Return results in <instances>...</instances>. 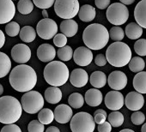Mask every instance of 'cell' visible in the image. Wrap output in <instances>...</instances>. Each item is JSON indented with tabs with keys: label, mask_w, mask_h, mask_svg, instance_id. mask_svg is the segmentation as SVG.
Returning a JSON list of instances; mask_svg holds the SVG:
<instances>
[{
	"label": "cell",
	"mask_w": 146,
	"mask_h": 132,
	"mask_svg": "<svg viewBox=\"0 0 146 132\" xmlns=\"http://www.w3.org/2000/svg\"><path fill=\"white\" fill-rule=\"evenodd\" d=\"M54 119L53 112L48 108H42L38 114V120L44 125L51 123Z\"/></svg>",
	"instance_id": "4dcf8cb0"
},
{
	"label": "cell",
	"mask_w": 146,
	"mask_h": 132,
	"mask_svg": "<svg viewBox=\"0 0 146 132\" xmlns=\"http://www.w3.org/2000/svg\"><path fill=\"white\" fill-rule=\"evenodd\" d=\"M29 132H44L45 127L39 120H32L28 125Z\"/></svg>",
	"instance_id": "f35d334b"
},
{
	"label": "cell",
	"mask_w": 146,
	"mask_h": 132,
	"mask_svg": "<svg viewBox=\"0 0 146 132\" xmlns=\"http://www.w3.org/2000/svg\"><path fill=\"white\" fill-rule=\"evenodd\" d=\"M108 21L115 26H120L126 22L129 18L127 7L121 3H113L108 7L106 13Z\"/></svg>",
	"instance_id": "9c48e42d"
},
{
	"label": "cell",
	"mask_w": 146,
	"mask_h": 132,
	"mask_svg": "<svg viewBox=\"0 0 146 132\" xmlns=\"http://www.w3.org/2000/svg\"><path fill=\"white\" fill-rule=\"evenodd\" d=\"M96 6L100 10H105L110 5V0H95Z\"/></svg>",
	"instance_id": "bcb514c9"
},
{
	"label": "cell",
	"mask_w": 146,
	"mask_h": 132,
	"mask_svg": "<svg viewBox=\"0 0 146 132\" xmlns=\"http://www.w3.org/2000/svg\"><path fill=\"white\" fill-rule=\"evenodd\" d=\"M54 2L55 0H33V4L41 10L51 8L54 5Z\"/></svg>",
	"instance_id": "60d3db41"
},
{
	"label": "cell",
	"mask_w": 146,
	"mask_h": 132,
	"mask_svg": "<svg viewBox=\"0 0 146 132\" xmlns=\"http://www.w3.org/2000/svg\"><path fill=\"white\" fill-rule=\"evenodd\" d=\"M133 88L139 94H146V71L138 72L133 78Z\"/></svg>",
	"instance_id": "d4e9b609"
},
{
	"label": "cell",
	"mask_w": 146,
	"mask_h": 132,
	"mask_svg": "<svg viewBox=\"0 0 146 132\" xmlns=\"http://www.w3.org/2000/svg\"><path fill=\"white\" fill-rule=\"evenodd\" d=\"M143 28L137 22H130L126 27L125 33L130 40H138L143 34Z\"/></svg>",
	"instance_id": "4316f807"
},
{
	"label": "cell",
	"mask_w": 146,
	"mask_h": 132,
	"mask_svg": "<svg viewBox=\"0 0 146 132\" xmlns=\"http://www.w3.org/2000/svg\"><path fill=\"white\" fill-rule=\"evenodd\" d=\"M10 83L17 92L26 93L31 91L37 83V74L31 66L19 64L10 74Z\"/></svg>",
	"instance_id": "6da1fadb"
},
{
	"label": "cell",
	"mask_w": 146,
	"mask_h": 132,
	"mask_svg": "<svg viewBox=\"0 0 146 132\" xmlns=\"http://www.w3.org/2000/svg\"><path fill=\"white\" fill-rule=\"evenodd\" d=\"M70 72L67 66L62 61H52L44 69V78L52 87H60L69 80Z\"/></svg>",
	"instance_id": "277c9868"
},
{
	"label": "cell",
	"mask_w": 146,
	"mask_h": 132,
	"mask_svg": "<svg viewBox=\"0 0 146 132\" xmlns=\"http://www.w3.org/2000/svg\"><path fill=\"white\" fill-rule=\"evenodd\" d=\"M12 1H16V0H12Z\"/></svg>",
	"instance_id": "9f6ffc18"
},
{
	"label": "cell",
	"mask_w": 146,
	"mask_h": 132,
	"mask_svg": "<svg viewBox=\"0 0 146 132\" xmlns=\"http://www.w3.org/2000/svg\"><path fill=\"white\" fill-rule=\"evenodd\" d=\"M42 16L44 18H48V13H47L46 10H45V9L42 10Z\"/></svg>",
	"instance_id": "816d5d0a"
},
{
	"label": "cell",
	"mask_w": 146,
	"mask_h": 132,
	"mask_svg": "<svg viewBox=\"0 0 146 132\" xmlns=\"http://www.w3.org/2000/svg\"><path fill=\"white\" fill-rule=\"evenodd\" d=\"M95 128L94 117L88 112H78L70 119V129L72 132H94Z\"/></svg>",
	"instance_id": "8992f818"
},
{
	"label": "cell",
	"mask_w": 146,
	"mask_h": 132,
	"mask_svg": "<svg viewBox=\"0 0 146 132\" xmlns=\"http://www.w3.org/2000/svg\"><path fill=\"white\" fill-rule=\"evenodd\" d=\"M83 40L90 50H101L109 41V34L106 27L100 23L89 25L83 32Z\"/></svg>",
	"instance_id": "7a4b0ae2"
},
{
	"label": "cell",
	"mask_w": 146,
	"mask_h": 132,
	"mask_svg": "<svg viewBox=\"0 0 146 132\" xmlns=\"http://www.w3.org/2000/svg\"><path fill=\"white\" fill-rule=\"evenodd\" d=\"M57 55L62 62L70 61L73 57V50L70 46H64L58 48L57 51Z\"/></svg>",
	"instance_id": "d6a6232c"
},
{
	"label": "cell",
	"mask_w": 146,
	"mask_h": 132,
	"mask_svg": "<svg viewBox=\"0 0 146 132\" xmlns=\"http://www.w3.org/2000/svg\"><path fill=\"white\" fill-rule=\"evenodd\" d=\"M46 132H60V130L56 126H50V127L47 128V129L46 130Z\"/></svg>",
	"instance_id": "681fc988"
},
{
	"label": "cell",
	"mask_w": 146,
	"mask_h": 132,
	"mask_svg": "<svg viewBox=\"0 0 146 132\" xmlns=\"http://www.w3.org/2000/svg\"><path fill=\"white\" fill-rule=\"evenodd\" d=\"M128 64H129L130 71L132 72H135V73L141 72L145 68V62L140 57H134L131 58Z\"/></svg>",
	"instance_id": "f546056e"
},
{
	"label": "cell",
	"mask_w": 146,
	"mask_h": 132,
	"mask_svg": "<svg viewBox=\"0 0 146 132\" xmlns=\"http://www.w3.org/2000/svg\"><path fill=\"white\" fill-rule=\"evenodd\" d=\"M78 14L81 21L84 22H90L96 18V9L93 6L90 5H84L79 8Z\"/></svg>",
	"instance_id": "603a6c76"
},
{
	"label": "cell",
	"mask_w": 146,
	"mask_h": 132,
	"mask_svg": "<svg viewBox=\"0 0 146 132\" xmlns=\"http://www.w3.org/2000/svg\"><path fill=\"white\" fill-rule=\"evenodd\" d=\"M68 103L70 107L79 109L83 107L84 104V96L79 93H73L71 94L68 98Z\"/></svg>",
	"instance_id": "1f68e13d"
},
{
	"label": "cell",
	"mask_w": 146,
	"mask_h": 132,
	"mask_svg": "<svg viewBox=\"0 0 146 132\" xmlns=\"http://www.w3.org/2000/svg\"><path fill=\"white\" fill-rule=\"evenodd\" d=\"M119 132H135V131L132 130V129H125L120 130Z\"/></svg>",
	"instance_id": "f5cc1de1"
},
{
	"label": "cell",
	"mask_w": 146,
	"mask_h": 132,
	"mask_svg": "<svg viewBox=\"0 0 146 132\" xmlns=\"http://www.w3.org/2000/svg\"><path fill=\"white\" fill-rule=\"evenodd\" d=\"M4 93V87L2 84H0V96H1Z\"/></svg>",
	"instance_id": "db71d44e"
},
{
	"label": "cell",
	"mask_w": 146,
	"mask_h": 132,
	"mask_svg": "<svg viewBox=\"0 0 146 132\" xmlns=\"http://www.w3.org/2000/svg\"><path fill=\"white\" fill-rule=\"evenodd\" d=\"M124 102L125 106L131 111H139L144 105V98L142 94L137 91H132L127 94Z\"/></svg>",
	"instance_id": "2e32d148"
},
{
	"label": "cell",
	"mask_w": 146,
	"mask_h": 132,
	"mask_svg": "<svg viewBox=\"0 0 146 132\" xmlns=\"http://www.w3.org/2000/svg\"><path fill=\"white\" fill-rule=\"evenodd\" d=\"M20 25L16 22H10L7 23V25L5 26V32L8 34V36L10 37H16L19 34L20 32Z\"/></svg>",
	"instance_id": "8d00e7d4"
},
{
	"label": "cell",
	"mask_w": 146,
	"mask_h": 132,
	"mask_svg": "<svg viewBox=\"0 0 146 132\" xmlns=\"http://www.w3.org/2000/svg\"><path fill=\"white\" fill-rule=\"evenodd\" d=\"M36 33L43 40H51L58 33V25L52 19L44 18L38 22Z\"/></svg>",
	"instance_id": "30bf717a"
},
{
	"label": "cell",
	"mask_w": 146,
	"mask_h": 132,
	"mask_svg": "<svg viewBox=\"0 0 146 132\" xmlns=\"http://www.w3.org/2000/svg\"><path fill=\"white\" fill-rule=\"evenodd\" d=\"M141 132H146V123L142 126V129H141Z\"/></svg>",
	"instance_id": "11a10c76"
},
{
	"label": "cell",
	"mask_w": 146,
	"mask_h": 132,
	"mask_svg": "<svg viewBox=\"0 0 146 132\" xmlns=\"http://www.w3.org/2000/svg\"><path fill=\"white\" fill-rule=\"evenodd\" d=\"M103 100L102 93L98 88H90L85 93L84 101L90 106H98Z\"/></svg>",
	"instance_id": "44dd1931"
},
{
	"label": "cell",
	"mask_w": 146,
	"mask_h": 132,
	"mask_svg": "<svg viewBox=\"0 0 146 132\" xmlns=\"http://www.w3.org/2000/svg\"><path fill=\"white\" fill-rule=\"evenodd\" d=\"M20 39L25 43L33 42L36 39V32L31 26H24L20 29L19 32Z\"/></svg>",
	"instance_id": "f1b7e54d"
},
{
	"label": "cell",
	"mask_w": 146,
	"mask_h": 132,
	"mask_svg": "<svg viewBox=\"0 0 146 132\" xmlns=\"http://www.w3.org/2000/svg\"><path fill=\"white\" fill-rule=\"evenodd\" d=\"M52 39L54 45L58 48L63 47L67 44V37L63 34H57Z\"/></svg>",
	"instance_id": "7bdbcfd3"
},
{
	"label": "cell",
	"mask_w": 146,
	"mask_h": 132,
	"mask_svg": "<svg viewBox=\"0 0 146 132\" xmlns=\"http://www.w3.org/2000/svg\"><path fill=\"white\" fill-rule=\"evenodd\" d=\"M53 114L56 122L59 123H67L68 122L70 121L73 116V112L70 106L65 104H61L55 108Z\"/></svg>",
	"instance_id": "e0dca14e"
},
{
	"label": "cell",
	"mask_w": 146,
	"mask_h": 132,
	"mask_svg": "<svg viewBox=\"0 0 146 132\" xmlns=\"http://www.w3.org/2000/svg\"><path fill=\"white\" fill-rule=\"evenodd\" d=\"M53 5L56 15L64 20L74 18L80 8L78 0H55Z\"/></svg>",
	"instance_id": "ba28073f"
},
{
	"label": "cell",
	"mask_w": 146,
	"mask_h": 132,
	"mask_svg": "<svg viewBox=\"0 0 146 132\" xmlns=\"http://www.w3.org/2000/svg\"><path fill=\"white\" fill-rule=\"evenodd\" d=\"M108 34H109V39H111L114 41H121L125 37L124 30L119 26L113 27L110 29V31L108 32Z\"/></svg>",
	"instance_id": "d590c367"
},
{
	"label": "cell",
	"mask_w": 146,
	"mask_h": 132,
	"mask_svg": "<svg viewBox=\"0 0 146 132\" xmlns=\"http://www.w3.org/2000/svg\"><path fill=\"white\" fill-rule=\"evenodd\" d=\"M62 99V92L58 87H49L45 91V100L50 104H58Z\"/></svg>",
	"instance_id": "cb8c5ba5"
},
{
	"label": "cell",
	"mask_w": 146,
	"mask_h": 132,
	"mask_svg": "<svg viewBox=\"0 0 146 132\" xmlns=\"http://www.w3.org/2000/svg\"><path fill=\"white\" fill-rule=\"evenodd\" d=\"M11 70V61L8 55L0 51V78H3L10 73Z\"/></svg>",
	"instance_id": "83f0119b"
},
{
	"label": "cell",
	"mask_w": 146,
	"mask_h": 132,
	"mask_svg": "<svg viewBox=\"0 0 146 132\" xmlns=\"http://www.w3.org/2000/svg\"><path fill=\"white\" fill-rule=\"evenodd\" d=\"M107 76L102 71H95L90 75L89 81L95 88H102L107 83Z\"/></svg>",
	"instance_id": "484cf974"
},
{
	"label": "cell",
	"mask_w": 146,
	"mask_h": 132,
	"mask_svg": "<svg viewBox=\"0 0 146 132\" xmlns=\"http://www.w3.org/2000/svg\"><path fill=\"white\" fill-rule=\"evenodd\" d=\"M17 10L23 15H29L34 10V4L31 0H19Z\"/></svg>",
	"instance_id": "e575fe53"
},
{
	"label": "cell",
	"mask_w": 146,
	"mask_h": 132,
	"mask_svg": "<svg viewBox=\"0 0 146 132\" xmlns=\"http://www.w3.org/2000/svg\"><path fill=\"white\" fill-rule=\"evenodd\" d=\"M107 61L114 67H124L131 58L130 46L121 41L112 43L106 51Z\"/></svg>",
	"instance_id": "5b68a950"
},
{
	"label": "cell",
	"mask_w": 146,
	"mask_h": 132,
	"mask_svg": "<svg viewBox=\"0 0 146 132\" xmlns=\"http://www.w3.org/2000/svg\"><path fill=\"white\" fill-rule=\"evenodd\" d=\"M134 18L143 28H146V0H141L134 9Z\"/></svg>",
	"instance_id": "ffe728a7"
},
{
	"label": "cell",
	"mask_w": 146,
	"mask_h": 132,
	"mask_svg": "<svg viewBox=\"0 0 146 132\" xmlns=\"http://www.w3.org/2000/svg\"><path fill=\"white\" fill-rule=\"evenodd\" d=\"M60 31L66 37H73L78 31V24L72 19H65L60 23Z\"/></svg>",
	"instance_id": "7402d4cb"
},
{
	"label": "cell",
	"mask_w": 146,
	"mask_h": 132,
	"mask_svg": "<svg viewBox=\"0 0 146 132\" xmlns=\"http://www.w3.org/2000/svg\"><path fill=\"white\" fill-rule=\"evenodd\" d=\"M16 15V6L12 0H0V24L11 22Z\"/></svg>",
	"instance_id": "7c38bea8"
},
{
	"label": "cell",
	"mask_w": 146,
	"mask_h": 132,
	"mask_svg": "<svg viewBox=\"0 0 146 132\" xmlns=\"http://www.w3.org/2000/svg\"><path fill=\"white\" fill-rule=\"evenodd\" d=\"M0 132H22V129L18 125L15 123H11V124H6L5 126H4Z\"/></svg>",
	"instance_id": "ee69618b"
},
{
	"label": "cell",
	"mask_w": 146,
	"mask_h": 132,
	"mask_svg": "<svg viewBox=\"0 0 146 132\" xmlns=\"http://www.w3.org/2000/svg\"><path fill=\"white\" fill-rule=\"evenodd\" d=\"M44 98L38 91L31 90L26 92L21 99V105L23 111L29 114L39 112L44 106Z\"/></svg>",
	"instance_id": "52a82bcc"
},
{
	"label": "cell",
	"mask_w": 146,
	"mask_h": 132,
	"mask_svg": "<svg viewBox=\"0 0 146 132\" xmlns=\"http://www.w3.org/2000/svg\"><path fill=\"white\" fill-rule=\"evenodd\" d=\"M23 114L21 102L15 97L6 95L0 98V123L11 124L17 122Z\"/></svg>",
	"instance_id": "3957f363"
},
{
	"label": "cell",
	"mask_w": 146,
	"mask_h": 132,
	"mask_svg": "<svg viewBox=\"0 0 146 132\" xmlns=\"http://www.w3.org/2000/svg\"><path fill=\"white\" fill-rule=\"evenodd\" d=\"M123 94L116 90L108 92L105 96V105L106 106L112 111H119L121 109L125 104Z\"/></svg>",
	"instance_id": "5bb4252c"
},
{
	"label": "cell",
	"mask_w": 146,
	"mask_h": 132,
	"mask_svg": "<svg viewBox=\"0 0 146 132\" xmlns=\"http://www.w3.org/2000/svg\"><path fill=\"white\" fill-rule=\"evenodd\" d=\"M95 63L97 66L99 67H102V66H105L108 63L106 56L103 54H98L96 55V57H95Z\"/></svg>",
	"instance_id": "f6af8a7d"
},
{
	"label": "cell",
	"mask_w": 146,
	"mask_h": 132,
	"mask_svg": "<svg viewBox=\"0 0 146 132\" xmlns=\"http://www.w3.org/2000/svg\"><path fill=\"white\" fill-rule=\"evenodd\" d=\"M111 130H112V126L107 121H105L101 124H98V132H111Z\"/></svg>",
	"instance_id": "7dc6e473"
},
{
	"label": "cell",
	"mask_w": 146,
	"mask_h": 132,
	"mask_svg": "<svg viewBox=\"0 0 146 132\" xmlns=\"http://www.w3.org/2000/svg\"><path fill=\"white\" fill-rule=\"evenodd\" d=\"M119 1H120L121 4H123V5H125L126 6V5H132L135 2V0H119Z\"/></svg>",
	"instance_id": "f907efd6"
},
{
	"label": "cell",
	"mask_w": 146,
	"mask_h": 132,
	"mask_svg": "<svg viewBox=\"0 0 146 132\" xmlns=\"http://www.w3.org/2000/svg\"><path fill=\"white\" fill-rule=\"evenodd\" d=\"M108 123L113 127H119L124 123V116L121 112L118 111H113V112H111L108 115Z\"/></svg>",
	"instance_id": "836d02e7"
},
{
	"label": "cell",
	"mask_w": 146,
	"mask_h": 132,
	"mask_svg": "<svg viewBox=\"0 0 146 132\" xmlns=\"http://www.w3.org/2000/svg\"><path fill=\"white\" fill-rule=\"evenodd\" d=\"M73 59L79 66H88L93 60V52L90 49L85 46L78 47L75 51H73Z\"/></svg>",
	"instance_id": "4fadbf2b"
},
{
	"label": "cell",
	"mask_w": 146,
	"mask_h": 132,
	"mask_svg": "<svg viewBox=\"0 0 146 132\" xmlns=\"http://www.w3.org/2000/svg\"><path fill=\"white\" fill-rule=\"evenodd\" d=\"M107 112L102 110V109H98L94 113V120H95V123H97V124H101L102 123H104L107 119Z\"/></svg>",
	"instance_id": "b9f144b4"
},
{
	"label": "cell",
	"mask_w": 146,
	"mask_h": 132,
	"mask_svg": "<svg viewBox=\"0 0 146 132\" xmlns=\"http://www.w3.org/2000/svg\"><path fill=\"white\" fill-rule=\"evenodd\" d=\"M131 120L133 124H135V125H141L145 121V116H144V114L142 112L136 111V112H134L131 114Z\"/></svg>",
	"instance_id": "ab89813d"
},
{
	"label": "cell",
	"mask_w": 146,
	"mask_h": 132,
	"mask_svg": "<svg viewBox=\"0 0 146 132\" xmlns=\"http://www.w3.org/2000/svg\"><path fill=\"white\" fill-rule=\"evenodd\" d=\"M108 82L109 87L116 91L124 89L127 85V77L126 75L119 71H115L110 73L108 78Z\"/></svg>",
	"instance_id": "9a60e30c"
},
{
	"label": "cell",
	"mask_w": 146,
	"mask_h": 132,
	"mask_svg": "<svg viewBox=\"0 0 146 132\" xmlns=\"http://www.w3.org/2000/svg\"><path fill=\"white\" fill-rule=\"evenodd\" d=\"M12 59L20 64H25L31 58V50L25 44H17L11 49Z\"/></svg>",
	"instance_id": "8fae6325"
},
{
	"label": "cell",
	"mask_w": 146,
	"mask_h": 132,
	"mask_svg": "<svg viewBox=\"0 0 146 132\" xmlns=\"http://www.w3.org/2000/svg\"><path fill=\"white\" fill-rule=\"evenodd\" d=\"M69 77L71 85L76 88H83L89 82V75L84 69L73 70Z\"/></svg>",
	"instance_id": "ac0fdd59"
},
{
	"label": "cell",
	"mask_w": 146,
	"mask_h": 132,
	"mask_svg": "<svg viewBox=\"0 0 146 132\" xmlns=\"http://www.w3.org/2000/svg\"><path fill=\"white\" fill-rule=\"evenodd\" d=\"M135 52L141 56H146V40L145 39H138L134 44Z\"/></svg>",
	"instance_id": "74e56055"
},
{
	"label": "cell",
	"mask_w": 146,
	"mask_h": 132,
	"mask_svg": "<svg viewBox=\"0 0 146 132\" xmlns=\"http://www.w3.org/2000/svg\"><path fill=\"white\" fill-rule=\"evenodd\" d=\"M37 57L41 62H52L56 57V50L54 46L50 44H42L37 49Z\"/></svg>",
	"instance_id": "d6986e66"
},
{
	"label": "cell",
	"mask_w": 146,
	"mask_h": 132,
	"mask_svg": "<svg viewBox=\"0 0 146 132\" xmlns=\"http://www.w3.org/2000/svg\"><path fill=\"white\" fill-rule=\"evenodd\" d=\"M5 43V36L4 32L0 29V49L4 46Z\"/></svg>",
	"instance_id": "c3c4849f"
}]
</instances>
